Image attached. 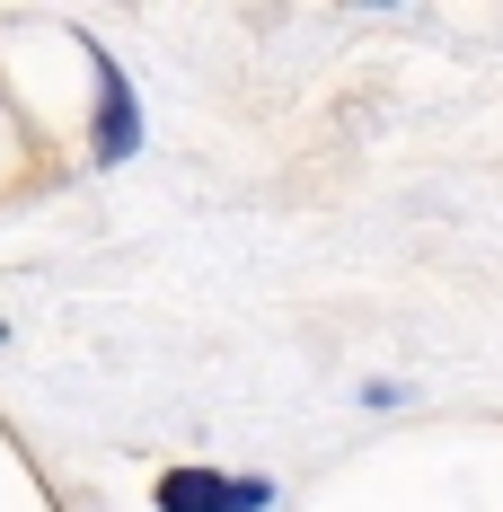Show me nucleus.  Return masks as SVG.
<instances>
[{
    "instance_id": "1",
    "label": "nucleus",
    "mask_w": 503,
    "mask_h": 512,
    "mask_svg": "<svg viewBox=\"0 0 503 512\" xmlns=\"http://www.w3.org/2000/svg\"><path fill=\"white\" fill-rule=\"evenodd\" d=\"M159 512H265L274 504V486L265 477H221V468H168L151 486Z\"/></svg>"
},
{
    "instance_id": "2",
    "label": "nucleus",
    "mask_w": 503,
    "mask_h": 512,
    "mask_svg": "<svg viewBox=\"0 0 503 512\" xmlns=\"http://www.w3.org/2000/svg\"><path fill=\"white\" fill-rule=\"evenodd\" d=\"M133 133H142V115H133V80L98 62V159H124L133 151Z\"/></svg>"
}]
</instances>
